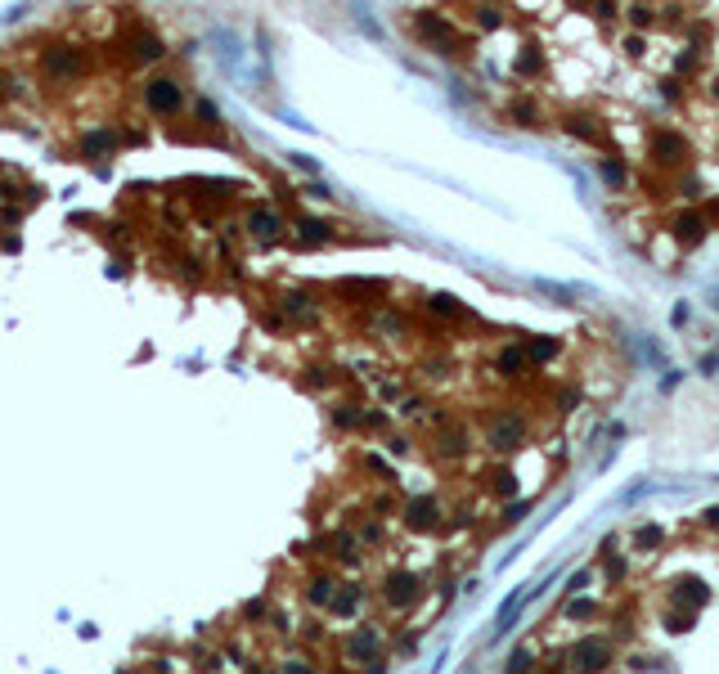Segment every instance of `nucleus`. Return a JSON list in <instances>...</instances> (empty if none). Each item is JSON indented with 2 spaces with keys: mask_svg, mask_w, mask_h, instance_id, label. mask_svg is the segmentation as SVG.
<instances>
[{
  "mask_svg": "<svg viewBox=\"0 0 719 674\" xmlns=\"http://www.w3.org/2000/svg\"><path fill=\"white\" fill-rule=\"evenodd\" d=\"M185 85H180L176 77H149L144 81V108H149L153 117H162V121H171V117H180L185 113Z\"/></svg>",
  "mask_w": 719,
  "mask_h": 674,
  "instance_id": "1",
  "label": "nucleus"
},
{
  "mask_svg": "<svg viewBox=\"0 0 719 674\" xmlns=\"http://www.w3.org/2000/svg\"><path fill=\"white\" fill-rule=\"evenodd\" d=\"M41 72L50 81H81L90 72V54L81 45H50L41 54Z\"/></svg>",
  "mask_w": 719,
  "mask_h": 674,
  "instance_id": "2",
  "label": "nucleus"
},
{
  "mask_svg": "<svg viewBox=\"0 0 719 674\" xmlns=\"http://www.w3.org/2000/svg\"><path fill=\"white\" fill-rule=\"evenodd\" d=\"M243 225H248V234L261 239V243H279L288 234V220H284L279 207H252V212L243 216Z\"/></svg>",
  "mask_w": 719,
  "mask_h": 674,
  "instance_id": "3",
  "label": "nucleus"
},
{
  "mask_svg": "<svg viewBox=\"0 0 719 674\" xmlns=\"http://www.w3.org/2000/svg\"><path fill=\"white\" fill-rule=\"evenodd\" d=\"M413 28V36H423V41L432 45V50H441V54H454V45H459V36H454V28L441 18V14H418L409 23Z\"/></svg>",
  "mask_w": 719,
  "mask_h": 674,
  "instance_id": "4",
  "label": "nucleus"
},
{
  "mask_svg": "<svg viewBox=\"0 0 719 674\" xmlns=\"http://www.w3.org/2000/svg\"><path fill=\"white\" fill-rule=\"evenodd\" d=\"M377 652H382V634L373 630V625H356L346 639V661H356V666H373Z\"/></svg>",
  "mask_w": 719,
  "mask_h": 674,
  "instance_id": "5",
  "label": "nucleus"
},
{
  "mask_svg": "<svg viewBox=\"0 0 719 674\" xmlns=\"http://www.w3.org/2000/svg\"><path fill=\"white\" fill-rule=\"evenodd\" d=\"M126 50H131L135 64H157V59L167 54V41L157 32H149V28H131L126 32Z\"/></svg>",
  "mask_w": 719,
  "mask_h": 674,
  "instance_id": "6",
  "label": "nucleus"
},
{
  "mask_svg": "<svg viewBox=\"0 0 719 674\" xmlns=\"http://www.w3.org/2000/svg\"><path fill=\"white\" fill-rule=\"evenodd\" d=\"M382 598L392 607H409L413 598H418V575H413V571H392V575H387V584H382Z\"/></svg>",
  "mask_w": 719,
  "mask_h": 674,
  "instance_id": "7",
  "label": "nucleus"
},
{
  "mask_svg": "<svg viewBox=\"0 0 719 674\" xmlns=\"http://www.w3.org/2000/svg\"><path fill=\"white\" fill-rule=\"evenodd\" d=\"M292 234H297L301 248H324V243H333V225L320 216H297L292 220Z\"/></svg>",
  "mask_w": 719,
  "mask_h": 674,
  "instance_id": "8",
  "label": "nucleus"
},
{
  "mask_svg": "<svg viewBox=\"0 0 719 674\" xmlns=\"http://www.w3.org/2000/svg\"><path fill=\"white\" fill-rule=\"evenodd\" d=\"M284 315L288 320H297V324H315L320 320V306H315V297H306V292H284Z\"/></svg>",
  "mask_w": 719,
  "mask_h": 674,
  "instance_id": "9",
  "label": "nucleus"
},
{
  "mask_svg": "<svg viewBox=\"0 0 719 674\" xmlns=\"http://www.w3.org/2000/svg\"><path fill=\"white\" fill-rule=\"evenodd\" d=\"M576 661L584 670H603L607 661H612V643H603V639H584V643H576Z\"/></svg>",
  "mask_w": 719,
  "mask_h": 674,
  "instance_id": "10",
  "label": "nucleus"
},
{
  "mask_svg": "<svg viewBox=\"0 0 719 674\" xmlns=\"http://www.w3.org/2000/svg\"><path fill=\"white\" fill-rule=\"evenodd\" d=\"M113 149H117V135L113 131H90L86 140H81V157H90V162H95V157H108Z\"/></svg>",
  "mask_w": 719,
  "mask_h": 674,
  "instance_id": "11",
  "label": "nucleus"
},
{
  "mask_svg": "<svg viewBox=\"0 0 719 674\" xmlns=\"http://www.w3.org/2000/svg\"><path fill=\"white\" fill-rule=\"evenodd\" d=\"M517 440H521V419H499L490 427V445L495 450H513Z\"/></svg>",
  "mask_w": 719,
  "mask_h": 674,
  "instance_id": "12",
  "label": "nucleus"
},
{
  "mask_svg": "<svg viewBox=\"0 0 719 674\" xmlns=\"http://www.w3.org/2000/svg\"><path fill=\"white\" fill-rule=\"evenodd\" d=\"M405 517H409V526H418V531H432L436 526V504L432 499H413V504L405 508Z\"/></svg>",
  "mask_w": 719,
  "mask_h": 674,
  "instance_id": "13",
  "label": "nucleus"
},
{
  "mask_svg": "<svg viewBox=\"0 0 719 674\" xmlns=\"http://www.w3.org/2000/svg\"><path fill=\"white\" fill-rule=\"evenodd\" d=\"M360 603H364V594H360V584H346V589H342V594H333V603H328V607H333V611H337V616H356V611H360Z\"/></svg>",
  "mask_w": 719,
  "mask_h": 674,
  "instance_id": "14",
  "label": "nucleus"
},
{
  "mask_svg": "<svg viewBox=\"0 0 719 674\" xmlns=\"http://www.w3.org/2000/svg\"><path fill=\"white\" fill-rule=\"evenodd\" d=\"M333 594H337V584L328 580V575H315V580L306 584V598L315 607H328V603H333Z\"/></svg>",
  "mask_w": 719,
  "mask_h": 674,
  "instance_id": "15",
  "label": "nucleus"
},
{
  "mask_svg": "<svg viewBox=\"0 0 719 674\" xmlns=\"http://www.w3.org/2000/svg\"><path fill=\"white\" fill-rule=\"evenodd\" d=\"M342 297H382V284L377 279H351V284H337Z\"/></svg>",
  "mask_w": 719,
  "mask_h": 674,
  "instance_id": "16",
  "label": "nucleus"
},
{
  "mask_svg": "<svg viewBox=\"0 0 719 674\" xmlns=\"http://www.w3.org/2000/svg\"><path fill=\"white\" fill-rule=\"evenodd\" d=\"M193 113H198L203 126H221V113H216V104H212V100H198V104H193Z\"/></svg>",
  "mask_w": 719,
  "mask_h": 674,
  "instance_id": "17",
  "label": "nucleus"
},
{
  "mask_svg": "<svg viewBox=\"0 0 719 674\" xmlns=\"http://www.w3.org/2000/svg\"><path fill=\"white\" fill-rule=\"evenodd\" d=\"M521 364H526V355H521V351H504V355H499V373H508V378H513Z\"/></svg>",
  "mask_w": 719,
  "mask_h": 674,
  "instance_id": "18",
  "label": "nucleus"
},
{
  "mask_svg": "<svg viewBox=\"0 0 719 674\" xmlns=\"http://www.w3.org/2000/svg\"><path fill=\"white\" fill-rule=\"evenodd\" d=\"M333 423H337V427H356V423H360V409H356V404H337Z\"/></svg>",
  "mask_w": 719,
  "mask_h": 674,
  "instance_id": "19",
  "label": "nucleus"
},
{
  "mask_svg": "<svg viewBox=\"0 0 719 674\" xmlns=\"http://www.w3.org/2000/svg\"><path fill=\"white\" fill-rule=\"evenodd\" d=\"M526 355H531V360H548V355H557V342H531V347H526Z\"/></svg>",
  "mask_w": 719,
  "mask_h": 674,
  "instance_id": "20",
  "label": "nucleus"
},
{
  "mask_svg": "<svg viewBox=\"0 0 719 674\" xmlns=\"http://www.w3.org/2000/svg\"><path fill=\"white\" fill-rule=\"evenodd\" d=\"M279 674H315V670H310V661H301V656H288L284 666H279Z\"/></svg>",
  "mask_w": 719,
  "mask_h": 674,
  "instance_id": "21",
  "label": "nucleus"
},
{
  "mask_svg": "<svg viewBox=\"0 0 719 674\" xmlns=\"http://www.w3.org/2000/svg\"><path fill=\"white\" fill-rule=\"evenodd\" d=\"M432 311H436V315H459V301L441 292V297H432Z\"/></svg>",
  "mask_w": 719,
  "mask_h": 674,
  "instance_id": "22",
  "label": "nucleus"
},
{
  "mask_svg": "<svg viewBox=\"0 0 719 674\" xmlns=\"http://www.w3.org/2000/svg\"><path fill=\"white\" fill-rule=\"evenodd\" d=\"M679 239L697 243V239H701V225H697V220H684V225H679Z\"/></svg>",
  "mask_w": 719,
  "mask_h": 674,
  "instance_id": "23",
  "label": "nucleus"
},
{
  "mask_svg": "<svg viewBox=\"0 0 719 674\" xmlns=\"http://www.w3.org/2000/svg\"><path fill=\"white\" fill-rule=\"evenodd\" d=\"M526 670H531V652H517L513 666H508V674H526Z\"/></svg>",
  "mask_w": 719,
  "mask_h": 674,
  "instance_id": "24",
  "label": "nucleus"
},
{
  "mask_svg": "<svg viewBox=\"0 0 719 674\" xmlns=\"http://www.w3.org/2000/svg\"><path fill=\"white\" fill-rule=\"evenodd\" d=\"M477 23H481V28H499V9H481Z\"/></svg>",
  "mask_w": 719,
  "mask_h": 674,
  "instance_id": "25",
  "label": "nucleus"
},
{
  "mask_svg": "<svg viewBox=\"0 0 719 674\" xmlns=\"http://www.w3.org/2000/svg\"><path fill=\"white\" fill-rule=\"evenodd\" d=\"M292 162H297L301 171H310V176H315V171H320V167H315V157H301V153H292Z\"/></svg>",
  "mask_w": 719,
  "mask_h": 674,
  "instance_id": "26",
  "label": "nucleus"
},
{
  "mask_svg": "<svg viewBox=\"0 0 719 674\" xmlns=\"http://www.w3.org/2000/svg\"><path fill=\"white\" fill-rule=\"evenodd\" d=\"M706 517H711V526H719V508H711V512H706Z\"/></svg>",
  "mask_w": 719,
  "mask_h": 674,
  "instance_id": "27",
  "label": "nucleus"
},
{
  "mask_svg": "<svg viewBox=\"0 0 719 674\" xmlns=\"http://www.w3.org/2000/svg\"><path fill=\"white\" fill-rule=\"evenodd\" d=\"M369 674H387V666H377V661H373V666H369Z\"/></svg>",
  "mask_w": 719,
  "mask_h": 674,
  "instance_id": "28",
  "label": "nucleus"
}]
</instances>
